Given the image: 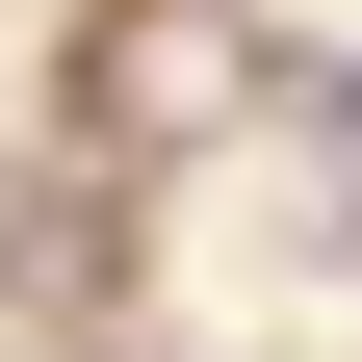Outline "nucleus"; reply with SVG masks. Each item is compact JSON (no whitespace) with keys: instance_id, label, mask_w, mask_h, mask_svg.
Instances as JSON below:
<instances>
[{"instance_id":"obj_1","label":"nucleus","mask_w":362,"mask_h":362,"mask_svg":"<svg viewBox=\"0 0 362 362\" xmlns=\"http://www.w3.org/2000/svg\"><path fill=\"white\" fill-rule=\"evenodd\" d=\"M310 129H337V156H362V52H337V78H310Z\"/></svg>"}]
</instances>
